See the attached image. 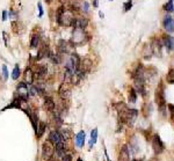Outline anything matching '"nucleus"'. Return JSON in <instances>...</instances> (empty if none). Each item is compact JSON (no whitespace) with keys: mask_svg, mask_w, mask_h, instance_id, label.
<instances>
[{"mask_svg":"<svg viewBox=\"0 0 174 161\" xmlns=\"http://www.w3.org/2000/svg\"><path fill=\"white\" fill-rule=\"evenodd\" d=\"M167 108H168V110H170L171 121L174 123V104H172V103H168V104H167Z\"/></svg>","mask_w":174,"mask_h":161,"instance_id":"27","label":"nucleus"},{"mask_svg":"<svg viewBox=\"0 0 174 161\" xmlns=\"http://www.w3.org/2000/svg\"><path fill=\"white\" fill-rule=\"evenodd\" d=\"M46 2H51V1H54V0H45Z\"/></svg>","mask_w":174,"mask_h":161,"instance_id":"37","label":"nucleus"},{"mask_svg":"<svg viewBox=\"0 0 174 161\" xmlns=\"http://www.w3.org/2000/svg\"><path fill=\"white\" fill-rule=\"evenodd\" d=\"M8 15H10V19H16L18 18V13L15 11H13V10H10Z\"/></svg>","mask_w":174,"mask_h":161,"instance_id":"29","label":"nucleus"},{"mask_svg":"<svg viewBox=\"0 0 174 161\" xmlns=\"http://www.w3.org/2000/svg\"><path fill=\"white\" fill-rule=\"evenodd\" d=\"M119 161H130V153H129V149L123 145L121 147L120 155H119Z\"/></svg>","mask_w":174,"mask_h":161,"instance_id":"11","label":"nucleus"},{"mask_svg":"<svg viewBox=\"0 0 174 161\" xmlns=\"http://www.w3.org/2000/svg\"><path fill=\"white\" fill-rule=\"evenodd\" d=\"M49 141H51L54 145H57V144L64 141V138H63V136H62V133L59 131H56L55 130V131H52L49 135Z\"/></svg>","mask_w":174,"mask_h":161,"instance_id":"7","label":"nucleus"},{"mask_svg":"<svg viewBox=\"0 0 174 161\" xmlns=\"http://www.w3.org/2000/svg\"><path fill=\"white\" fill-rule=\"evenodd\" d=\"M0 75H1V78H2V80L4 81H6L7 79H8V70H7V66L4 64L1 66V72H0Z\"/></svg>","mask_w":174,"mask_h":161,"instance_id":"24","label":"nucleus"},{"mask_svg":"<svg viewBox=\"0 0 174 161\" xmlns=\"http://www.w3.org/2000/svg\"><path fill=\"white\" fill-rule=\"evenodd\" d=\"M7 16H8V12L2 11V21H6L7 20Z\"/></svg>","mask_w":174,"mask_h":161,"instance_id":"32","label":"nucleus"},{"mask_svg":"<svg viewBox=\"0 0 174 161\" xmlns=\"http://www.w3.org/2000/svg\"><path fill=\"white\" fill-rule=\"evenodd\" d=\"M81 8H83V11H84V12H88V8H89V4H88L87 1H84V2H83V7H81Z\"/></svg>","mask_w":174,"mask_h":161,"instance_id":"31","label":"nucleus"},{"mask_svg":"<svg viewBox=\"0 0 174 161\" xmlns=\"http://www.w3.org/2000/svg\"><path fill=\"white\" fill-rule=\"evenodd\" d=\"M74 14L71 10L65 8V6H60L57 10V14H56V20L57 23L62 27H72L73 21H74Z\"/></svg>","mask_w":174,"mask_h":161,"instance_id":"1","label":"nucleus"},{"mask_svg":"<svg viewBox=\"0 0 174 161\" xmlns=\"http://www.w3.org/2000/svg\"><path fill=\"white\" fill-rule=\"evenodd\" d=\"M77 161H83V159H81V158H78V160Z\"/></svg>","mask_w":174,"mask_h":161,"instance_id":"38","label":"nucleus"},{"mask_svg":"<svg viewBox=\"0 0 174 161\" xmlns=\"http://www.w3.org/2000/svg\"><path fill=\"white\" fill-rule=\"evenodd\" d=\"M164 45L166 46L167 51H172L174 49V37H172V36H164Z\"/></svg>","mask_w":174,"mask_h":161,"instance_id":"12","label":"nucleus"},{"mask_svg":"<svg viewBox=\"0 0 174 161\" xmlns=\"http://www.w3.org/2000/svg\"><path fill=\"white\" fill-rule=\"evenodd\" d=\"M16 93H18V97L21 99L22 101H27L28 100V97L30 95H29V88H28V85H27L26 81H22L18 85Z\"/></svg>","mask_w":174,"mask_h":161,"instance_id":"5","label":"nucleus"},{"mask_svg":"<svg viewBox=\"0 0 174 161\" xmlns=\"http://www.w3.org/2000/svg\"><path fill=\"white\" fill-rule=\"evenodd\" d=\"M131 7H132V1L131 0H128L127 2L123 4V10H124V12H128Z\"/></svg>","mask_w":174,"mask_h":161,"instance_id":"28","label":"nucleus"},{"mask_svg":"<svg viewBox=\"0 0 174 161\" xmlns=\"http://www.w3.org/2000/svg\"><path fill=\"white\" fill-rule=\"evenodd\" d=\"M55 153V146L51 141H45L42 146V157L43 159H51Z\"/></svg>","mask_w":174,"mask_h":161,"instance_id":"6","label":"nucleus"},{"mask_svg":"<svg viewBox=\"0 0 174 161\" xmlns=\"http://www.w3.org/2000/svg\"><path fill=\"white\" fill-rule=\"evenodd\" d=\"M88 38V35L85 29H79V28H74L72 35H71V40L70 43L72 44L73 46H78L81 45L86 42V40Z\"/></svg>","mask_w":174,"mask_h":161,"instance_id":"3","label":"nucleus"},{"mask_svg":"<svg viewBox=\"0 0 174 161\" xmlns=\"http://www.w3.org/2000/svg\"><path fill=\"white\" fill-rule=\"evenodd\" d=\"M173 2H174V0H168V2L165 5V11L166 12H172L174 11V5H173Z\"/></svg>","mask_w":174,"mask_h":161,"instance_id":"26","label":"nucleus"},{"mask_svg":"<svg viewBox=\"0 0 174 161\" xmlns=\"http://www.w3.org/2000/svg\"><path fill=\"white\" fill-rule=\"evenodd\" d=\"M45 128H46V125H45L44 122L38 123V129H37V132H36V136H37L38 138H41V137L43 136L44 131H45Z\"/></svg>","mask_w":174,"mask_h":161,"instance_id":"23","label":"nucleus"},{"mask_svg":"<svg viewBox=\"0 0 174 161\" xmlns=\"http://www.w3.org/2000/svg\"><path fill=\"white\" fill-rule=\"evenodd\" d=\"M48 58L51 60V63L55 65H59L62 63V56L59 54H54L52 51H50L48 54Z\"/></svg>","mask_w":174,"mask_h":161,"instance_id":"15","label":"nucleus"},{"mask_svg":"<svg viewBox=\"0 0 174 161\" xmlns=\"http://www.w3.org/2000/svg\"><path fill=\"white\" fill-rule=\"evenodd\" d=\"M44 107L45 109H48L49 111H55V107H56V103L52 100V97L46 96L44 99Z\"/></svg>","mask_w":174,"mask_h":161,"instance_id":"17","label":"nucleus"},{"mask_svg":"<svg viewBox=\"0 0 174 161\" xmlns=\"http://www.w3.org/2000/svg\"><path fill=\"white\" fill-rule=\"evenodd\" d=\"M110 1H113V0H110Z\"/></svg>","mask_w":174,"mask_h":161,"instance_id":"41","label":"nucleus"},{"mask_svg":"<svg viewBox=\"0 0 174 161\" xmlns=\"http://www.w3.org/2000/svg\"><path fill=\"white\" fill-rule=\"evenodd\" d=\"M99 15H100V16H101V18H103V16H105V15H103V13H102V12H100V13H99Z\"/></svg>","mask_w":174,"mask_h":161,"instance_id":"36","label":"nucleus"},{"mask_svg":"<svg viewBox=\"0 0 174 161\" xmlns=\"http://www.w3.org/2000/svg\"><path fill=\"white\" fill-rule=\"evenodd\" d=\"M59 95L63 97V99H69V97H70V89L65 86V84H63V85L60 86Z\"/></svg>","mask_w":174,"mask_h":161,"instance_id":"19","label":"nucleus"},{"mask_svg":"<svg viewBox=\"0 0 174 161\" xmlns=\"http://www.w3.org/2000/svg\"><path fill=\"white\" fill-rule=\"evenodd\" d=\"M88 26V19L86 18H74V21L72 27L73 28H79V29H86Z\"/></svg>","mask_w":174,"mask_h":161,"instance_id":"8","label":"nucleus"},{"mask_svg":"<svg viewBox=\"0 0 174 161\" xmlns=\"http://www.w3.org/2000/svg\"><path fill=\"white\" fill-rule=\"evenodd\" d=\"M154 100L158 108L161 110V112H165V108L167 107V102H166V97H165V88L164 84L160 81L159 85L156 88V93H154Z\"/></svg>","mask_w":174,"mask_h":161,"instance_id":"2","label":"nucleus"},{"mask_svg":"<svg viewBox=\"0 0 174 161\" xmlns=\"http://www.w3.org/2000/svg\"><path fill=\"white\" fill-rule=\"evenodd\" d=\"M164 28L168 32H174V20L171 15H166L164 19Z\"/></svg>","mask_w":174,"mask_h":161,"instance_id":"10","label":"nucleus"},{"mask_svg":"<svg viewBox=\"0 0 174 161\" xmlns=\"http://www.w3.org/2000/svg\"><path fill=\"white\" fill-rule=\"evenodd\" d=\"M37 6H38V11H40V15H38V18H42L44 14V11H43V6H42V4L41 2H38L37 4Z\"/></svg>","mask_w":174,"mask_h":161,"instance_id":"30","label":"nucleus"},{"mask_svg":"<svg viewBox=\"0 0 174 161\" xmlns=\"http://www.w3.org/2000/svg\"><path fill=\"white\" fill-rule=\"evenodd\" d=\"M62 161H72V157H71V155H64V157H63V160Z\"/></svg>","mask_w":174,"mask_h":161,"instance_id":"33","label":"nucleus"},{"mask_svg":"<svg viewBox=\"0 0 174 161\" xmlns=\"http://www.w3.org/2000/svg\"><path fill=\"white\" fill-rule=\"evenodd\" d=\"M48 73V68H46V66H44V65H38L37 66V68H36V71L34 72V78L35 79H43L45 74Z\"/></svg>","mask_w":174,"mask_h":161,"instance_id":"9","label":"nucleus"},{"mask_svg":"<svg viewBox=\"0 0 174 161\" xmlns=\"http://www.w3.org/2000/svg\"><path fill=\"white\" fill-rule=\"evenodd\" d=\"M150 161H163V160H161L160 158H158V157H154V158H152Z\"/></svg>","mask_w":174,"mask_h":161,"instance_id":"34","label":"nucleus"},{"mask_svg":"<svg viewBox=\"0 0 174 161\" xmlns=\"http://www.w3.org/2000/svg\"><path fill=\"white\" fill-rule=\"evenodd\" d=\"M24 79H26V82H28V85H32L35 80L34 78V72L30 67H27L26 71H24Z\"/></svg>","mask_w":174,"mask_h":161,"instance_id":"14","label":"nucleus"},{"mask_svg":"<svg viewBox=\"0 0 174 161\" xmlns=\"http://www.w3.org/2000/svg\"><path fill=\"white\" fill-rule=\"evenodd\" d=\"M41 43V38H40V35L38 34H34L30 38V48L32 49H37L40 46Z\"/></svg>","mask_w":174,"mask_h":161,"instance_id":"18","label":"nucleus"},{"mask_svg":"<svg viewBox=\"0 0 174 161\" xmlns=\"http://www.w3.org/2000/svg\"><path fill=\"white\" fill-rule=\"evenodd\" d=\"M98 139V129H93V131L91 132V140H89V147H92Z\"/></svg>","mask_w":174,"mask_h":161,"instance_id":"21","label":"nucleus"},{"mask_svg":"<svg viewBox=\"0 0 174 161\" xmlns=\"http://www.w3.org/2000/svg\"><path fill=\"white\" fill-rule=\"evenodd\" d=\"M84 144H85V131H80L76 136V145L79 149H81L84 147Z\"/></svg>","mask_w":174,"mask_h":161,"instance_id":"13","label":"nucleus"},{"mask_svg":"<svg viewBox=\"0 0 174 161\" xmlns=\"http://www.w3.org/2000/svg\"><path fill=\"white\" fill-rule=\"evenodd\" d=\"M93 6H94V7H98L99 6V0H94V1H93Z\"/></svg>","mask_w":174,"mask_h":161,"instance_id":"35","label":"nucleus"},{"mask_svg":"<svg viewBox=\"0 0 174 161\" xmlns=\"http://www.w3.org/2000/svg\"><path fill=\"white\" fill-rule=\"evenodd\" d=\"M58 52L60 54H64L69 52V43L65 40H60L58 42Z\"/></svg>","mask_w":174,"mask_h":161,"instance_id":"16","label":"nucleus"},{"mask_svg":"<svg viewBox=\"0 0 174 161\" xmlns=\"http://www.w3.org/2000/svg\"><path fill=\"white\" fill-rule=\"evenodd\" d=\"M21 75V71H20V67L19 65H15L14 68H13V72H12V79L13 80H18Z\"/></svg>","mask_w":174,"mask_h":161,"instance_id":"22","label":"nucleus"},{"mask_svg":"<svg viewBox=\"0 0 174 161\" xmlns=\"http://www.w3.org/2000/svg\"><path fill=\"white\" fill-rule=\"evenodd\" d=\"M172 65H174V56H173V62H172Z\"/></svg>","mask_w":174,"mask_h":161,"instance_id":"39","label":"nucleus"},{"mask_svg":"<svg viewBox=\"0 0 174 161\" xmlns=\"http://www.w3.org/2000/svg\"><path fill=\"white\" fill-rule=\"evenodd\" d=\"M128 100H129L130 103H135V102L137 101V92H136V89L132 88V87L129 89V96H128Z\"/></svg>","mask_w":174,"mask_h":161,"instance_id":"20","label":"nucleus"},{"mask_svg":"<svg viewBox=\"0 0 174 161\" xmlns=\"http://www.w3.org/2000/svg\"><path fill=\"white\" fill-rule=\"evenodd\" d=\"M166 80L168 84H172V85L174 84V68H171L168 71V73L166 75Z\"/></svg>","mask_w":174,"mask_h":161,"instance_id":"25","label":"nucleus"},{"mask_svg":"<svg viewBox=\"0 0 174 161\" xmlns=\"http://www.w3.org/2000/svg\"><path fill=\"white\" fill-rule=\"evenodd\" d=\"M151 141H152V149L157 155L161 154L165 151V144L163 143V140H161L159 135H154L152 137V139H151Z\"/></svg>","mask_w":174,"mask_h":161,"instance_id":"4","label":"nucleus"},{"mask_svg":"<svg viewBox=\"0 0 174 161\" xmlns=\"http://www.w3.org/2000/svg\"><path fill=\"white\" fill-rule=\"evenodd\" d=\"M132 161H141V160H132Z\"/></svg>","mask_w":174,"mask_h":161,"instance_id":"40","label":"nucleus"}]
</instances>
